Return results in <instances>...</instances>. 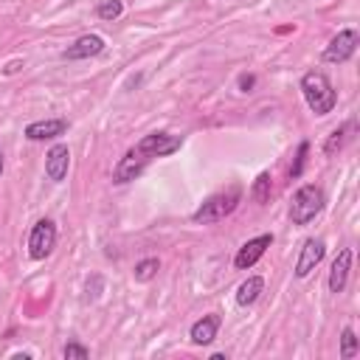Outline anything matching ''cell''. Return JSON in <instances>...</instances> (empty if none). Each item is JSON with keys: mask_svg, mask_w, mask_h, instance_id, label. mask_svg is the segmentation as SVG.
Wrapping results in <instances>:
<instances>
[{"mask_svg": "<svg viewBox=\"0 0 360 360\" xmlns=\"http://www.w3.org/2000/svg\"><path fill=\"white\" fill-rule=\"evenodd\" d=\"M121 14H124V3H121V0H101V3L96 6V17H98V20L112 22V20H118Z\"/></svg>", "mask_w": 360, "mask_h": 360, "instance_id": "obj_20", "label": "cell"}, {"mask_svg": "<svg viewBox=\"0 0 360 360\" xmlns=\"http://www.w3.org/2000/svg\"><path fill=\"white\" fill-rule=\"evenodd\" d=\"M101 51H104V39H101L98 34H84V37H79L73 45H68V48L62 51V59H68V62H79V59L98 56Z\"/></svg>", "mask_w": 360, "mask_h": 360, "instance_id": "obj_10", "label": "cell"}, {"mask_svg": "<svg viewBox=\"0 0 360 360\" xmlns=\"http://www.w3.org/2000/svg\"><path fill=\"white\" fill-rule=\"evenodd\" d=\"M301 93H304V101L307 107L315 112V115H329L338 104V93L329 82L326 73L321 70H309L301 76Z\"/></svg>", "mask_w": 360, "mask_h": 360, "instance_id": "obj_1", "label": "cell"}, {"mask_svg": "<svg viewBox=\"0 0 360 360\" xmlns=\"http://www.w3.org/2000/svg\"><path fill=\"white\" fill-rule=\"evenodd\" d=\"M56 245V225L53 219H37L31 233H28V256L34 262H42L45 256H51Z\"/></svg>", "mask_w": 360, "mask_h": 360, "instance_id": "obj_4", "label": "cell"}, {"mask_svg": "<svg viewBox=\"0 0 360 360\" xmlns=\"http://www.w3.org/2000/svg\"><path fill=\"white\" fill-rule=\"evenodd\" d=\"M323 253H326V242L323 239H307L304 248H301V253H298V262H295V276L298 278H307L321 264Z\"/></svg>", "mask_w": 360, "mask_h": 360, "instance_id": "obj_9", "label": "cell"}, {"mask_svg": "<svg viewBox=\"0 0 360 360\" xmlns=\"http://www.w3.org/2000/svg\"><path fill=\"white\" fill-rule=\"evenodd\" d=\"M146 163H149V158H146V155H141V152L132 146V149H129V152L115 163V169H112V183H118V186H121V183L135 180V177L146 169Z\"/></svg>", "mask_w": 360, "mask_h": 360, "instance_id": "obj_8", "label": "cell"}, {"mask_svg": "<svg viewBox=\"0 0 360 360\" xmlns=\"http://www.w3.org/2000/svg\"><path fill=\"white\" fill-rule=\"evenodd\" d=\"M20 68H22V62H20V59H14V62H8V65L3 68V73H6V76H11V73H17Z\"/></svg>", "mask_w": 360, "mask_h": 360, "instance_id": "obj_24", "label": "cell"}, {"mask_svg": "<svg viewBox=\"0 0 360 360\" xmlns=\"http://www.w3.org/2000/svg\"><path fill=\"white\" fill-rule=\"evenodd\" d=\"M219 323H222V318H219L217 312H208V315H202L200 321H194V323H191V332H188L191 343H194V346H208V343H214V338H217V332H219Z\"/></svg>", "mask_w": 360, "mask_h": 360, "instance_id": "obj_12", "label": "cell"}, {"mask_svg": "<svg viewBox=\"0 0 360 360\" xmlns=\"http://www.w3.org/2000/svg\"><path fill=\"white\" fill-rule=\"evenodd\" d=\"M242 202V188L239 186H228L225 191H217L211 194L194 214H191V222L197 225H208V222H219L225 217H231L236 211V205Z\"/></svg>", "mask_w": 360, "mask_h": 360, "instance_id": "obj_2", "label": "cell"}, {"mask_svg": "<svg viewBox=\"0 0 360 360\" xmlns=\"http://www.w3.org/2000/svg\"><path fill=\"white\" fill-rule=\"evenodd\" d=\"M68 132V121L65 118H45V121H31L25 127V138L28 141H48V138H59Z\"/></svg>", "mask_w": 360, "mask_h": 360, "instance_id": "obj_13", "label": "cell"}, {"mask_svg": "<svg viewBox=\"0 0 360 360\" xmlns=\"http://www.w3.org/2000/svg\"><path fill=\"white\" fill-rule=\"evenodd\" d=\"M357 352H360V343H357L354 329L352 326H343V332H340V357L343 360H352Z\"/></svg>", "mask_w": 360, "mask_h": 360, "instance_id": "obj_19", "label": "cell"}, {"mask_svg": "<svg viewBox=\"0 0 360 360\" xmlns=\"http://www.w3.org/2000/svg\"><path fill=\"white\" fill-rule=\"evenodd\" d=\"M307 152H309V143H307V141H301V143H298V155H295V163H292V169H290V177H298V174H301V169H304V160H307Z\"/></svg>", "mask_w": 360, "mask_h": 360, "instance_id": "obj_22", "label": "cell"}, {"mask_svg": "<svg viewBox=\"0 0 360 360\" xmlns=\"http://www.w3.org/2000/svg\"><path fill=\"white\" fill-rule=\"evenodd\" d=\"M273 245V233H259V236H253V239H248L239 250H236V256H233V267L236 270H250L262 256H264V250Z\"/></svg>", "mask_w": 360, "mask_h": 360, "instance_id": "obj_7", "label": "cell"}, {"mask_svg": "<svg viewBox=\"0 0 360 360\" xmlns=\"http://www.w3.org/2000/svg\"><path fill=\"white\" fill-rule=\"evenodd\" d=\"M270 188H273V177H270V172H262L256 180H253V188H250V194H253V200L256 202H267L270 200Z\"/></svg>", "mask_w": 360, "mask_h": 360, "instance_id": "obj_17", "label": "cell"}, {"mask_svg": "<svg viewBox=\"0 0 360 360\" xmlns=\"http://www.w3.org/2000/svg\"><path fill=\"white\" fill-rule=\"evenodd\" d=\"M3 169H6V160H3V149H0V174H3Z\"/></svg>", "mask_w": 360, "mask_h": 360, "instance_id": "obj_25", "label": "cell"}, {"mask_svg": "<svg viewBox=\"0 0 360 360\" xmlns=\"http://www.w3.org/2000/svg\"><path fill=\"white\" fill-rule=\"evenodd\" d=\"M253 84H256V76H253V73H242V76H239V90H242V93H250Z\"/></svg>", "mask_w": 360, "mask_h": 360, "instance_id": "obj_23", "label": "cell"}, {"mask_svg": "<svg viewBox=\"0 0 360 360\" xmlns=\"http://www.w3.org/2000/svg\"><path fill=\"white\" fill-rule=\"evenodd\" d=\"M180 146H183V138H180V135H169V132H149V135H143V138L135 143V149H138L141 155H146L149 160H152V158L172 155V152H177Z\"/></svg>", "mask_w": 360, "mask_h": 360, "instance_id": "obj_6", "label": "cell"}, {"mask_svg": "<svg viewBox=\"0 0 360 360\" xmlns=\"http://www.w3.org/2000/svg\"><path fill=\"white\" fill-rule=\"evenodd\" d=\"M262 290H264V278L262 276H248V281H242L239 290H236V304L239 307L256 304V298L262 295Z\"/></svg>", "mask_w": 360, "mask_h": 360, "instance_id": "obj_15", "label": "cell"}, {"mask_svg": "<svg viewBox=\"0 0 360 360\" xmlns=\"http://www.w3.org/2000/svg\"><path fill=\"white\" fill-rule=\"evenodd\" d=\"M62 357H65V360H87L90 352H87L82 343H68V346L62 349Z\"/></svg>", "mask_w": 360, "mask_h": 360, "instance_id": "obj_21", "label": "cell"}, {"mask_svg": "<svg viewBox=\"0 0 360 360\" xmlns=\"http://www.w3.org/2000/svg\"><path fill=\"white\" fill-rule=\"evenodd\" d=\"M357 42H360V37H357L354 28L338 31V34L329 39V45L323 48V62H332V65L349 62V59L354 56V51H357Z\"/></svg>", "mask_w": 360, "mask_h": 360, "instance_id": "obj_5", "label": "cell"}, {"mask_svg": "<svg viewBox=\"0 0 360 360\" xmlns=\"http://www.w3.org/2000/svg\"><path fill=\"white\" fill-rule=\"evenodd\" d=\"M323 188L315 186V183H304L295 194H292V202H290V219L292 225H309L321 211H323Z\"/></svg>", "mask_w": 360, "mask_h": 360, "instance_id": "obj_3", "label": "cell"}, {"mask_svg": "<svg viewBox=\"0 0 360 360\" xmlns=\"http://www.w3.org/2000/svg\"><path fill=\"white\" fill-rule=\"evenodd\" d=\"M352 127H354V121H349V124H343V127H338V129L329 132V138H326V143H323V155H326V158H332L335 152L343 149V143H346V132H349Z\"/></svg>", "mask_w": 360, "mask_h": 360, "instance_id": "obj_16", "label": "cell"}, {"mask_svg": "<svg viewBox=\"0 0 360 360\" xmlns=\"http://www.w3.org/2000/svg\"><path fill=\"white\" fill-rule=\"evenodd\" d=\"M349 270H352V250L349 248H343L338 256H335V262H332V267H329V292H343V287H346V281H349Z\"/></svg>", "mask_w": 360, "mask_h": 360, "instance_id": "obj_14", "label": "cell"}, {"mask_svg": "<svg viewBox=\"0 0 360 360\" xmlns=\"http://www.w3.org/2000/svg\"><path fill=\"white\" fill-rule=\"evenodd\" d=\"M68 166H70V149L65 143H53L45 155V174L48 180L53 183H62L65 174H68Z\"/></svg>", "mask_w": 360, "mask_h": 360, "instance_id": "obj_11", "label": "cell"}, {"mask_svg": "<svg viewBox=\"0 0 360 360\" xmlns=\"http://www.w3.org/2000/svg\"><path fill=\"white\" fill-rule=\"evenodd\" d=\"M158 270H160V262H158L155 256H149V259H141V262L135 264L132 276H135V281H152V278L158 276Z\"/></svg>", "mask_w": 360, "mask_h": 360, "instance_id": "obj_18", "label": "cell"}]
</instances>
